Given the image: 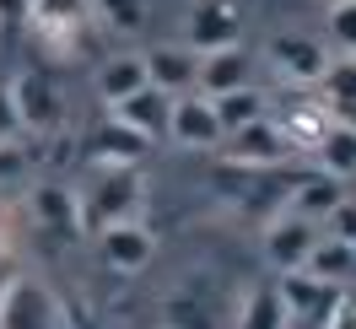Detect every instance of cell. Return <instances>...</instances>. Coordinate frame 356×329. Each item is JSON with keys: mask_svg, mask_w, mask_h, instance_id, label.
I'll use <instances>...</instances> for the list:
<instances>
[{"mask_svg": "<svg viewBox=\"0 0 356 329\" xmlns=\"http://www.w3.org/2000/svg\"><path fill=\"white\" fill-rule=\"evenodd\" d=\"M60 324H76V313L60 303V291L38 275H11L0 286V329H60Z\"/></svg>", "mask_w": 356, "mask_h": 329, "instance_id": "3", "label": "cell"}, {"mask_svg": "<svg viewBox=\"0 0 356 329\" xmlns=\"http://www.w3.org/2000/svg\"><path fill=\"white\" fill-rule=\"evenodd\" d=\"M87 17H92L87 0H27V22L22 27H33L49 49H76Z\"/></svg>", "mask_w": 356, "mask_h": 329, "instance_id": "13", "label": "cell"}, {"mask_svg": "<svg viewBox=\"0 0 356 329\" xmlns=\"http://www.w3.org/2000/svg\"><path fill=\"white\" fill-rule=\"evenodd\" d=\"M168 141L189 146V152H216L227 141L222 130V113H216V97L211 92H178L173 97V113H168Z\"/></svg>", "mask_w": 356, "mask_h": 329, "instance_id": "6", "label": "cell"}, {"mask_svg": "<svg viewBox=\"0 0 356 329\" xmlns=\"http://www.w3.org/2000/svg\"><path fill=\"white\" fill-rule=\"evenodd\" d=\"M308 157L324 168V173H334V178H356V125L334 119L330 130H324V141H318Z\"/></svg>", "mask_w": 356, "mask_h": 329, "instance_id": "24", "label": "cell"}, {"mask_svg": "<svg viewBox=\"0 0 356 329\" xmlns=\"http://www.w3.org/2000/svg\"><path fill=\"white\" fill-rule=\"evenodd\" d=\"M265 54H270V65H275L281 81H318L324 65H330V49L318 38H308V33H275Z\"/></svg>", "mask_w": 356, "mask_h": 329, "instance_id": "14", "label": "cell"}, {"mask_svg": "<svg viewBox=\"0 0 356 329\" xmlns=\"http://www.w3.org/2000/svg\"><path fill=\"white\" fill-rule=\"evenodd\" d=\"M243 27H248L243 0H195L189 17H184V44H195L200 54L205 49H227L243 38Z\"/></svg>", "mask_w": 356, "mask_h": 329, "instance_id": "11", "label": "cell"}, {"mask_svg": "<svg viewBox=\"0 0 356 329\" xmlns=\"http://www.w3.org/2000/svg\"><path fill=\"white\" fill-rule=\"evenodd\" d=\"M324 232H334V238H351L356 243V200H340L330 216H324Z\"/></svg>", "mask_w": 356, "mask_h": 329, "instance_id": "31", "label": "cell"}, {"mask_svg": "<svg viewBox=\"0 0 356 329\" xmlns=\"http://www.w3.org/2000/svg\"><path fill=\"white\" fill-rule=\"evenodd\" d=\"M340 200H346V178H334V173H324V168H313V173H297V178H291L286 205H291V211H302V216H313L318 227H324V216H330Z\"/></svg>", "mask_w": 356, "mask_h": 329, "instance_id": "18", "label": "cell"}, {"mask_svg": "<svg viewBox=\"0 0 356 329\" xmlns=\"http://www.w3.org/2000/svg\"><path fill=\"white\" fill-rule=\"evenodd\" d=\"M22 135V113H17V92L11 81H0V141H17Z\"/></svg>", "mask_w": 356, "mask_h": 329, "instance_id": "30", "label": "cell"}, {"mask_svg": "<svg viewBox=\"0 0 356 329\" xmlns=\"http://www.w3.org/2000/svg\"><path fill=\"white\" fill-rule=\"evenodd\" d=\"M140 200H146V173H140V162L92 168V184L81 189V216H87V227H108V221L140 216Z\"/></svg>", "mask_w": 356, "mask_h": 329, "instance_id": "2", "label": "cell"}, {"mask_svg": "<svg viewBox=\"0 0 356 329\" xmlns=\"http://www.w3.org/2000/svg\"><path fill=\"white\" fill-rule=\"evenodd\" d=\"M275 286H281V303H286L291 324H324L330 307H334V291H340L334 281L313 275L308 264H297V270H275Z\"/></svg>", "mask_w": 356, "mask_h": 329, "instance_id": "12", "label": "cell"}, {"mask_svg": "<svg viewBox=\"0 0 356 329\" xmlns=\"http://www.w3.org/2000/svg\"><path fill=\"white\" fill-rule=\"evenodd\" d=\"M0 22H6V27L27 22V0H0Z\"/></svg>", "mask_w": 356, "mask_h": 329, "instance_id": "32", "label": "cell"}, {"mask_svg": "<svg viewBox=\"0 0 356 329\" xmlns=\"http://www.w3.org/2000/svg\"><path fill=\"white\" fill-rule=\"evenodd\" d=\"M265 109H270V92H259L254 81H243V87H232V92H222V97H216V113H222V130H227V135L243 130L248 119H259Z\"/></svg>", "mask_w": 356, "mask_h": 329, "instance_id": "27", "label": "cell"}, {"mask_svg": "<svg viewBox=\"0 0 356 329\" xmlns=\"http://www.w3.org/2000/svg\"><path fill=\"white\" fill-rule=\"evenodd\" d=\"M113 119H124L130 130H140L146 141H162L168 135V113H173V92H162V87H146L130 92V97H119V103H108Z\"/></svg>", "mask_w": 356, "mask_h": 329, "instance_id": "17", "label": "cell"}, {"mask_svg": "<svg viewBox=\"0 0 356 329\" xmlns=\"http://www.w3.org/2000/svg\"><path fill=\"white\" fill-rule=\"evenodd\" d=\"M87 6H92V22L113 38H135L152 17V0H87Z\"/></svg>", "mask_w": 356, "mask_h": 329, "instance_id": "25", "label": "cell"}, {"mask_svg": "<svg viewBox=\"0 0 356 329\" xmlns=\"http://www.w3.org/2000/svg\"><path fill=\"white\" fill-rule=\"evenodd\" d=\"M222 162H248V168H291L297 152H291V141L275 130V119L259 113V119H248L243 130H232L222 141Z\"/></svg>", "mask_w": 356, "mask_h": 329, "instance_id": "9", "label": "cell"}, {"mask_svg": "<svg viewBox=\"0 0 356 329\" xmlns=\"http://www.w3.org/2000/svg\"><path fill=\"white\" fill-rule=\"evenodd\" d=\"M33 184V146L22 135L17 141H0V205L6 200H22Z\"/></svg>", "mask_w": 356, "mask_h": 329, "instance_id": "26", "label": "cell"}, {"mask_svg": "<svg viewBox=\"0 0 356 329\" xmlns=\"http://www.w3.org/2000/svg\"><path fill=\"white\" fill-rule=\"evenodd\" d=\"M27 221H33V232L49 243H70L87 232V216H81V195L65 189V184H27Z\"/></svg>", "mask_w": 356, "mask_h": 329, "instance_id": "5", "label": "cell"}, {"mask_svg": "<svg viewBox=\"0 0 356 329\" xmlns=\"http://www.w3.org/2000/svg\"><path fill=\"white\" fill-rule=\"evenodd\" d=\"M291 178H297V173H291ZM291 178H286V168H248V162H222L216 184H222L227 205H238L243 216H275V211L286 205V195H291Z\"/></svg>", "mask_w": 356, "mask_h": 329, "instance_id": "4", "label": "cell"}, {"mask_svg": "<svg viewBox=\"0 0 356 329\" xmlns=\"http://www.w3.org/2000/svg\"><path fill=\"white\" fill-rule=\"evenodd\" d=\"M87 162L92 168H113V162H140V157L152 152V141L140 130H130L124 119H113V113H103L97 125H92V135H87Z\"/></svg>", "mask_w": 356, "mask_h": 329, "instance_id": "15", "label": "cell"}, {"mask_svg": "<svg viewBox=\"0 0 356 329\" xmlns=\"http://www.w3.org/2000/svg\"><path fill=\"white\" fill-rule=\"evenodd\" d=\"M330 33L340 49L356 54V0H330Z\"/></svg>", "mask_w": 356, "mask_h": 329, "instance_id": "28", "label": "cell"}, {"mask_svg": "<svg viewBox=\"0 0 356 329\" xmlns=\"http://www.w3.org/2000/svg\"><path fill=\"white\" fill-rule=\"evenodd\" d=\"M0 254H11V238H6V221H0Z\"/></svg>", "mask_w": 356, "mask_h": 329, "instance_id": "33", "label": "cell"}, {"mask_svg": "<svg viewBox=\"0 0 356 329\" xmlns=\"http://www.w3.org/2000/svg\"><path fill=\"white\" fill-rule=\"evenodd\" d=\"M97 254H103V264L113 275H135V270H146L156 259V232L140 216L108 221V227H97Z\"/></svg>", "mask_w": 356, "mask_h": 329, "instance_id": "10", "label": "cell"}, {"mask_svg": "<svg viewBox=\"0 0 356 329\" xmlns=\"http://www.w3.org/2000/svg\"><path fill=\"white\" fill-rule=\"evenodd\" d=\"M308 270L324 275V281H334V286L356 281V243L334 238V232H318V243L308 248Z\"/></svg>", "mask_w": 356, "mask_h": 329, "instance_id": "23", "label": "cell"}, {"mask_svg": "<svg viewBox=\"0 0 356 329\" xmlns=\"http://www.w3.org/2000/svg\"><path fill=\"white\" fill-rule=\"evenodd\" d=\"M324 329H356V281H346L334 291V307H330V319H324Z\"/></svg>", "mask_w": 356, "mask_h": 329, "instance_id": "29", "label": "cell"}, {"mask_svg": "<svg viewBox=\"0 0 356 329\" xmlns=\"http://www.w3.org/2000/svg\"><path fill=\"white\" fill-rule=\"evenodd\" d=\"M248 76H254V60L243 54V44H227V49H205L200 54V81H195V87L211 92V97H222V92L243 87Z\"/></svg>", "mask_w": 356, "mask_h": 329, "instance_id": "19", "label": "cell"}, {"mask_svg": "<svg viewBox=\"0 0 356 329\" xmlns=\"http://www.w3.org/2000/svg\"><path fill=\"white\" fill-rule=\"evenodd\" d=\"M11 92H17L22 130H33V135H54L60 125H65V87H60L49 70H22V76L11 81Z\"/></svg>", "mask_w": 356, "mask_h": 329, "instance_id": "8", "label": "cell"}, {"mask_svg": "<svg viewBox=\"0 0 356 329\" xmlns=\"http://www.w3.org/2000/svg\"><path fill=\"white\" fill-rule=\"evenodd\" d=\"M318 232H324V227L313 216L281 205L275 216H265V264L270 270H297V264H308V248L318 243Z\"/></svg>", "mask_w": 356, "mask_h": 329, "instance_id": "7", "label": "cell"}, {"mask_svg": "<svg viewBox=\"0 0 356 329\" xmlns=\"http://www.w3.org/2000/svg\"><path fill=\"white\" fill-rule=\"evenodd\" d=\"M270 119H275V130L291 141V152L308 157L318 141H324V130L334 125L330 103H324V92H318V81H286L281 87V97H270Z\"/></svg>", "mask_w": 356, "mask_h": 329, "instance_id": "1", "label": "cell"}, {"mask_svg": "<svg viewBox=\"0 0 356 329\" xmlns=\"http://www.w3.org/2000/svg\"><path fill=\"white\" fill-rule=\"evenodd\" d=\"M238 324H248V329H286L291 319H286V303H281V286L275 281H254V286H243V297H238V313H232Z\"/></svg>", "mask_w": 356, "mask_h": 329, "instance_id": "20", "label": "cell"}, {"mask_svg": "<svg viewBox=\"0 0 356 329\" xmlns=\"http://www.w3.org/2000/svg\"><path fill=\"white\" fill-rule=\"evenodd\" d=\"M318 92H324V103H330L334 119L356 125V54H351V49H346L340 60H330V65H324V76H318Z\"/></svg>", "mask_w": 356, "mask_h": 329, "instance_id": "22", "label": "cell"}, {"mask_svg": "<svg viewBox=\"0 0 356 329\" xmlns=\"http://www.w3.org/2000/svg\"><path fill=\"white\" fill-rule=\"evenodd\" d=\"M146 76H152V87L162 92H195L200 81V49L195 44H156L146 49Z\"/></svg>", "mask_w": 356, "mask_h": 329, "instance_id": "16", "label": "cell"}, {"mask_svg": "<svg viewBox=\"0 0 356 329\" xmlns=\"http://www.w3.org/2000/svg\"><path fill=\"white\" fill-rule=\"evenodd\" d=\"M152 81L146 76V54H108L103 65H97V97H103V109L119 103V97H130Z\"/></svg>", "mask_w": 356, "mask_h": 329, "instance_id": "21", "label": "cell"}]
</instances>
